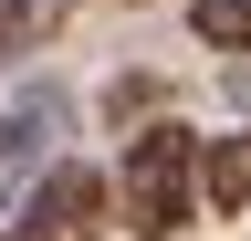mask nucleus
<instances>
[{
    "label": "nucleus",
    "mask_w": 251,
    "mask_h": 241,
    "mask_svg": "<svg viewBox=\"0 0 251 241\" xmlns=\"http://www.w3.org/2000/svg\"><path fill=\"white\" fill-rule=\"evenodd\" d=\"M188 32H199L209 53H251V0H199V11H188Z\"/></svg>",
    "instance_id": "6"
},
{
    "label": "nucleus",
    "mask_w": 251,
    "mask_h": 241,
    "mask_svg": "<svg viewBox=\"0 0 251 241\" xmlns=\"http://www.w3.org/2000/svg\"><path fill=\"white\" fill-rule=\"evenodd\" d=\"M188 210H199V136L178 115H157V126H136V147L115 168V220L136 241H168Z\"/></svg>",
    "instance_id": "1"
},
{
    "label": "nucleus",
    "mask_w": 251,
    "mask_h": 241,
    "mask_svg": "<svg viewBox=\"0 0 251 241\" xmlns=\"http://www.w3.org/2000/svg\"><path fill=\"white\" fill-rule=\"evenodd\" d=\"M63 126H74V105H63L52 84H31V95L0 115V220H11V210L63 168Z\"/></svg>",
    "instance_id": "3"
},
{
    "label": "nucleus",
    "mask_w": 251,
    "mask_h": 241,
    "mask_svg": "<svg viewBox=\"0 0 251 241\" xmlns=\"http://www.w3.org/2000/svg\"><path fill=\"white\" fill-rule=\"evenodd\" d=\"M105 231H115V178H94L84 158H63L42 189L0 220V241H105Z\"/></svg>",
    "instance_id": "2"
},
{
    "label": "nucleus",
    "mask_w": 251,
    "mask_h": 241,
    "mask_svg": "<svg viewBox=\"0 0 251 241\" xmlns=\"http://www.w3.org/2000/svg\"><path fill=\"white\" fill-rule=\"evenodd\" d=\"M74 11L84 0H0V53H42L74 32Z\"/></svg>",
    "instance_id": "5"
},
{
    "label": "nucleus",
    "mask_w": 251,
    "mask_h": 241,
    "mask_svg": "<svg viewBox=\"0 0 251 241\" xmlns=\"http://www.w3.org/2000/svg\"><path fill=\"white\" fill-rule=\"evenodd\" d=\"M199 210L209 220H241L251 210V126L241 136H199Z\"/></svg>",
    "instance_id": "4"
}]
</instances>
